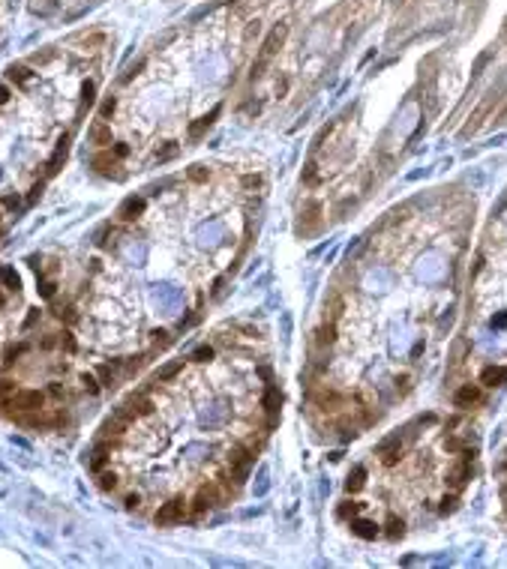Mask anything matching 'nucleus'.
Returning <instances> with one entry per match:
<instances>
[{"label":"nucleus","instance_id":"nucleus-1","mask_svg":"<svg viewBox=\"0 0 507 569\" xmlns=\"http://www.w3.org/2000/svg\"><path fill=\"white\" fill-rule=\"evenodd\" d=\"M153 408H156V405H153V398L147 396V393H135V396H129L120 405L117 416H123L126 423H132V419H141V416H150Z\"/></svg>","mask_w":507,"mask_h":569},{"label":"nucleus","instance_id":"nucleus-2","mask_svg":"<svg viewBox=\"0 0 507 569\" xmlns=\"http://www.w3.org/2000/svg\"><path fill=\"white\" fill-rule=\"evenodd\" d=\"M183 516H186V500H183V498H171L168 503H162V506L156 509L153 521H156L159 527H168V524L183 521Z\"/></svg>","mask_w":507,"mask_h":569},{"label":"nucleus","instance_id":"nucleus-3","mask_svg":"<svg viewBox=\"0 0 507 569\" xmlns=\"http://www.w3.org/2000/svg\"><path fill=\"white\" fill-rule=\"evenodd\" d=\"M90 165L102 174V177H114V180H120V177H123V171H117V168H120V162H117V156H114V153H96L93 159H90Z\"/></svg>","mask_w":507,"mask_h":569},{"label":"nucleus","instance_id":"nucleus-4","mask_svg":"<svg viewBox=\"0 0 507 569\" xmlns=\"http://www.w3.org/2000/svg\"><path fill=\"white\" fill-rule=\"evenodd\" d=\"M66 156H69V135H63V138H60V144L54 147L51 159L45 162V177H54V174L60 171V165L66 162Z\"/></svg>","mask_w":507,"mask_h":569},{"label":"nucleus","instance_id":"nucleus-5","mask_svg":"<svg viewBox=\"0 0 507 569\" xmlns=\"http://www.w3.org/2000/svg\"><path fill=\"white\" fill-rule=\"evenodd\" d=\"M339 401H342V396H339L336 390H330V387H318V390H315V405H318L321 411H336Z\"/></svg>","mask_w":507,"mask_h":569},{"label":"nucleus","instance_id":"nucleus-6","mask_svg":"<svg viewBox=\"0 0 507 569\" xmlns=\"http://www.w3.org/2000/svg\"><path fill=\"white\" fill-rule=\"evenodd\" d=\"M123 431H126V419H123V416L105 419V423H102V434H99V440H111V444H117V437H120Z\"/></svg>","mask_w":507,"mask_h":569},{"label":"nucleus","instance_id":"nucleus-7","mask_svg":"<svg viewBox=\"0 0 507 569\" xmlns=\"http://www.w3.org/2000/svg\"><path fill=\"white\" fill-rule=\"evenodd\" d=\"M141 213H144V198H126L117 210V216H120L123 222H132V219H138Z\"/></svg>","mask_w":507,"mask_h":569},{"label":"nucleus","instance_id":"nucleus-8","mask_svg":"<svg viewBox=\"0 0 507 569\" xmlns=\"http://www.w3.org/2000/svg\"><path fill=\"white\" fill-rule=\"evenodd\" d=\"M90 141L99 144V147H102V144H111V126H108L105 120L93 123V126H90Z\"/></svg>","mask_w":507,"mask_h":569},{"label":"nucleus","instance_id":"nucleus-9","mask_svg":"<svg viewBox=\"0 0 507 569\" xmlns=\"http://www.w3.org/2000/svg\"><path fill=\"white\" fill-rule=\"evenodd\" d=\"M120 365H123V360L102 362V365H99V378H102V383H105V387H111V383L117 380V375H120Z\"/></svg>","mask_w":507,"mask_h":569},{"label":"nucleus","instance_id":"nucleus-10","mask_svg":"<svg viewBox=\"0 0 507 569\" xmlns=\"http://www.w3.org/2000/svg\"><path fill=\"white\" fill-rule=\"evenodd\" d=\"M261 405H264V411H267V414H276V411H279V405H282L279 390H276V387H267V393H264Z\"/></svg>","mask_w":507,"mask_h":569},{"label":"nucleus","instance_id":"nucleus-11","mask_svg":"<svg viewBox=\"0 0 507 569\" xmlns=\"http://www.w3.org/2000/svg\"><path fill=\"white\" fill-rule=\"evenodd\" d=\"M351 530L360 536V539H375V536H378V524H375V521H354Z\"/></svg>","mask_w":507,"mask_h":569},{"label":"nucleus","instance_id":"nucleus-12","mask_svg":"<svg viewBox=\"0 0 507 569\" xmlns=\"http://www.w3.org/2000/svg\"><path fill=\"white\" fill-rule=\"evenodd\" d=\"M477 398H480V390L468 383V387H462V390L456 393V398H453V401L459 405V408H465V405H471V401H477Z\"/></svg>","mask_w":507,"mask_h":569},{"label":"nucleus","instance_id":"nucleus-13","mask_svg":"<svg viewBox=\"0 0 507 569\" xmlns=\"http://www.w3.org/2000/svg\"><path fill=\"white\" fill-rule=\"evenodd\" d=\"M216 114H219V108H213V111H210V114H204L198 123H193V126H189V138H201V132H204V129H210V123H213V117H216Z\"/></svg>","mask_w":507,"mask_h":569},{"label":"nucleus","instance_id":"nucleus-14","mask_svg":"<svg viewBox=\"0 0 507 569\" xmlns=\"http://www.w3.org/2000/svg\"><path fill=\"white\" fill-rule=\"evenodd\" d=\"M96 485H99L102 491H114V488L120 485V476H117L114 470H102V473L96 476Z\"/></svg>","mask_w":507,"mask_h":569},{"label":"nucleus","instance_id":"nucleus-15","mask_svg":"<svg viewBox=\"0 0 507 569\" xmlns=\"http://www.w3.org/2000/svg\"><path fill=\"white\" fill-rule=\"evenodd\" d=\"M180 372H183V360H174V362H168L165 369H159L156 380H159V383H165V380H171L174 375H180Z\"/></svg>","mask_w":507,"mask_h":569},{"label":"nucleus","instance_id":"nucleus-16","mask_svg":"<svg viewBox=\"0 0 507 569\" xmlns=\"http://www.w3.org/2000/svg\"><path fill=\"white\" fill-rule=\"evenodd\" d=\"M468 476H471V467H468V458H465V462H459V465H456L453 470H450V483H453V485H462L465 480H468Z\"/></svg>","mask_w":507,"mask_h":569},{"label":"nucleus","instance_id":"nucleus-17","mask_svg":"<svg viewBox=\"0 0 507 569\" xmlns=\"http://www.w3.org/2000/svg\"><path fill=\"white\" fill-rule=\"evenodd\" d=\"M333 339H336V327H333V321H327V324H321L318 327V345H333Z\"/></svg>","mask_w":507,"mask_h":569},{"label":"nucleus","instance_id":"nucleus-18","mask_svg":"<svg viewBox=\"0 0 507 569\" xmlns=\"http://www.w3.org/2000/svg\"><path fill=\"white\" fill-rule=\"evenodd\" d=\"M501 380H507V369H486L483 372V383H489V387H498Z\"/></svg>","mask_w":507,"mask_h":569},{"label":"nucleus","instance_id":"nucleus-19","mask_svg":"<svg viewBox=\"0 0 507 569\" xmlns=\"http://www.w3.org/2000/svg\"><path fill=\"white\" fill-rule=\"evenodd\" d=\"M150 342H153V347L162 351V347L171 345V333H168V329H153V333H150Z\"/></svg>","mask_w":507,"mask_h":569},{"label":"nucleus","instance_id":"nucleus-20","mask_svg":"<svg viewBox=\"0 0 507 569\" xmlns=\"http://www.w3.org/2000/svg\"><path fill=\"white\" fill-rule=\"evenodd\" d=\"M0 282H3L6 288H12V291H15V288H18V276H15V270H12V267H0Z\"/></svg>","mask_w":507,"mask_h":569},{"label":"nucleus","instance_id":"nucleus-21","mask_svg":"<svg viewBox=\"0 0 507 569\" xmlns=\"http://www.w3.org/2000/svg\"><path fill=\"white\" fill-rule=\"evenodd\" d=\"M54 315H57L60 321H66V324H75V321H78V315H75L72 306H54Z\"/></svg>","mask_w":507,"mask_h":569},{"label":"nucleus","instance_id":"nucleus-22","mask_svg":"<svg viewBox=\"0 0 507 569\" xmlns=\"http://www.w3.org/2000/svg\"><path fill=\"white\" fill-rule=\"evenodd\" d=\"M24 354H27V345H24V342H21V345H12L9 351H6V365H15L18 357H24Z\"/></svg>","mask_w":507,"mask_h":569},{"label":"nucleus","instance_id":"nucleus-23","mask_svg":"<svg viewBox=\"0 0 507 569\" xmlns=\"http://www.w3.org/2000/svg\"><path fill=\"white\" fill-rule=\"evenodd\" d=\"M27 78H30L27 66H12V69H9V81H15V84H24Z\"/></svg>","mask_w":507,"mask_h":569},{"label":"nucleus","instance_id":"nucleus-24","mask_svg":"<svg viewBox=\"0 0 507 569\" xmlns=\"http://www.w3.org/2000/svg\"><path fill=\"white\" fill-rule=\"evenodd\" d=\"M193 360H195V362H207V360H213V347H210V345L195 347V351H193Z\"/></svg>","mask_w":507,"mask_h":569},{"label":"nucleus","instance_id":"nucleus-25","mask_svg":"<svg viewBox=\"0 0 507 569\" xmlns=\"http://www.w3.org/2000/svg\"><path fill=\"white\" fill-rule=\"evenodd\" d=\"M18 390V383L15 380H9V378H0V398H9L12 393Z\"/></svg>","mask_w":507,"mask_h":569},{"label":"nucleus","instance_id":"nucleus-26","mask_svg":"<svg viewBox=\"0 0 507 569\" xmlns=\"http://www.w3.org/2000/svg\"><path fill=\"white\" fill-rule=\"evenodd\" d=\"M360 485H363V467H357V470H354V476H348L345 488H348V491H357Z\"/></svg>","mask_w":507,"mask_h":569},{"label":"nucleus","instance_id":"nucleus-27","mask_svg":"<svg viewBox=\"0 0 507 569\" xmlns=\"http://www.w3.org/2000/svg\"><path fill=\"white\" fill-rule=\"evenodd\" d=\"M141 494L138 491H129V494H126V498H123V506H126V509H141Z\"/></svg>","mask_w":507,"mask_h":569},{"label":"nucleus","instance_id":"nucleus-28","mask_svg":"<svg viewBox=\"0 0 507 569\" xmlns=\"http://www.w3.org/2000/svg\"><path fill=\"white\" fill-rule=\"evenodd\" d=\"M81 387L88 390L90 396H96V393H99V383H96V378H93V375H81Z\"/></svg>","mask_w":507,"mask_h":569},{"label":"nucleus","instance_id":"nucleus-29","mask_svg":"<svg viewBox=\"0 0 507 569\" xmlns=\"http://www.w3.org/2000/svg\"><path fill=\"white\" fill-rule=\"evenodd\" d=\"M387 536H393V539H396V536H403V521H399V518H390V524H387Z\"/></svg>","mask_w":507,"mask_h":569},{"label":"nucleus","instance_id":"nucleus-30","mask_svg":"<svg viewBox=\"0 0 507 569\" xmlns=\"http://www.w3.org/2000/svg\"><path fill=\"white\" fill-rule=\"evenodd\" d=\"M207 177H210V171L201 168V165H195L193 171H189V180H195V183H201V180H207Z\"/></svg>","mask_w":507,"mask_h":569},{"label":"nucleus","instance_id":"nucleus-31","mask_svg":"<svg viewBox=\"0 0 507 569\" xmlns=\"http://www.w3.org/2000/svg\"><path fill=\"white\" fill-rule=\"evenodd\" d=\"M114 108H117V102H114V99H105L102 102V108H99V117H111V114H114Z\"/></svg>","mask_w":507,"mask_h":569},{"label":"nucleus","instance_id":"nucleus-32","mask_svg":"<svg viewBox=\"0 0 507 569\" xmlns=\"http://www.w3.org/2000/svg\"><path fill=\"white\" fill-rule=\"evenodd\" d=\"M357 509H360V506H357V503H342V506H339V518H348V516H357Z\"/></svg>","mask_w":507,"mask_h":569},{"label":"nucleus","instance_id":"nucleus-33","mask_svg":"<svg viewBox=\"0 0 507 569\" xmlns=\"http://www.w3.org/2000/svg\"><path fill=\"white\" fill-rule=\"evenodd\" d=\"M48 393H51L54 398H66V390H63V383H60V380H51V387H48Z\"/></svg>","mask_w":507,"mask_h":569},{"label":"nucleus","instance_id":"nucleus-34","mask_svg":"<svg viewBox=\"0 0 507 569\" xmlns=\"http://www.w3.org/2000/svg\"><path fill=\"white\" fill-rule=\"evenodd\" d=\"M453 509H456V494H450V498L441 500V512H444V516H447V512H453Z\"/></svg>","mask_w":507,"mask_h":569},{"label":"nucleus","instance_id":"nucleus-35","mask_svg":"<svg viewBox=\"0 0 507 569\" xmlns=\"http://www.w3.org/2000/svg\"><path fill=\"white\" fill-rule=\"evenodd\" d=\"M39 293H42V297H54V282H51V279H42V285H39Z\"/></svg>","mask_w":507,"mask_h":569},{"label":"nucleus","instance_id":"nucleus-36","mask_svg":"<svg viewBox=\"0 0 507 569\" xmlns=\"http://www.w3.org/2000/svg\"><path fill=\"white\" fill-rule=\"evenodd\" d=\"M60 347H66V351H75V339H72V333H63V336H60Z\"/></svg>","mask_w":507,"mask_h":569},{"label":"nucleus","instance_id":"nucleus-37","mask_svg":"<svg viewBox=\"0 0 507 569\" xmlns=\"http://www.w3.org/2000/svg\"><path fill=\"white\" fill-rule=\"evenodd\" d=\"M243 186H246V189H258V186H261V180H258V177H252V174H246Z\"/></svg>","mask_w":507,"mask_h":569},{"label":"nucleus","instance_id":"nucleus-38","mask_svg":"<svg viewBox=\"0 0 507 569\" xmlns=\"http://www.w3.org/2000/svg\"><path fill=\"white\" fill-rule=\"evenodd\" d=\"M171 156H177V147H174V144H171V147H165L162 153H156V159H159V162H165V159H171Z\"/></svg>","mask_w":507,"mask_h":569},{"label":"nucleus","instance_id":"nucleus-39","mask_svg":"<svg viewBox=\"0 0 507 569\" xmlns=\"http://www.w3.org/2000/svg\"><path fill=\"white\" fill-rule=\"evenodd\" d=\"M39 195H42V183H33V186H30V195H27V201L33 204V201L39 198Z\"/></svg>","mask_w":507,"mask_h":569},{"label":"nucleus","instance_id":"nucleus-40","mask_svg":"<svg viewBox=\"0 0 507 569\" xmlns=\"http://www.w3.org/2000/svg\"><path fill=\"white\" fill-rule=\"evenodd\" d=\"M57 342H60V339H54V336H45V339H42L39 345H42V351H51V347L57 345Z\"/></svg>","mask_w":507,"mask_h":569},{"label":"nucleus","instance_id":"nucleus-41","mask_svg":"<svg viewBox=\"0 0 507 569\" xmlns=\"http://www.w3.org/2000/svg\"><path fill=\"white\" fill-rule=\"evenodd\" d=\"M126 153H129V147H126V144H117V147H114V156H117V159L126 156Z\"/></svg>","mask_w":507,"mask_h":569},{"label":"nucleus","instance_id":"nucleus-42","mask_svg":"<svg viewBox=\"0 0 507 569\" xmlns=\"http://www.w3.org/2000/svg\"><path fill=\"white\" fill-rule=\"evenodd\" d=\"M6 99H9V90H6V87L0 84V102H6Z\"/></svg>","mask_w":507,"mask_h":569},{"label":"nucleus","instance_id":"nucleus-43","mask_svg":"<svg viewBox=\"0 0 507 569\" xmlns=\"http://www.w3.org/2000/svg\"><path fill=\"white\" fill-rule=\"evenodd\" d=\"M0 306H3V293H0Z\"/></svg>","mask_w":507,"mask_h":569}]
</instances>
